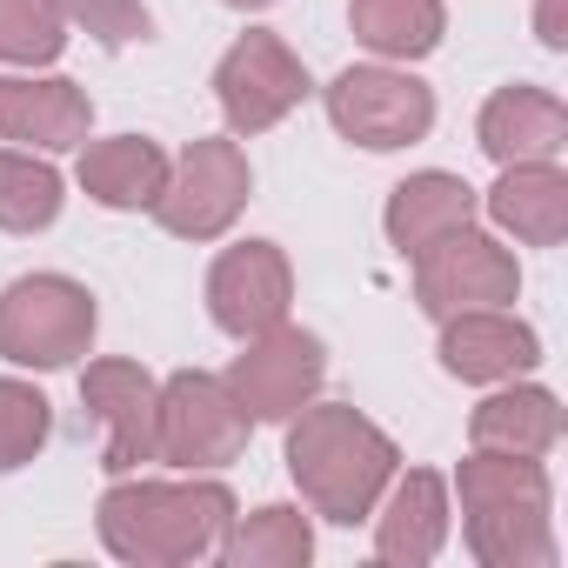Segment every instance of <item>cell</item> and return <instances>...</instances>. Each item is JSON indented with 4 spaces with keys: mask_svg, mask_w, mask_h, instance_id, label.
<instances>
[{
    "mask_svg": "<svg viewBox=\"0 0 568 568\" xmlns=\"http://www.w3.org/2000/svg\"><path fill=\"white\" fill-rule=\"evenodd\" d=\"M227 395L247 408V422H288V415H302L315 395H322V382H328V355H322V342L308 335V328H267V335H254V342H241V355L227 362Z\"/></svg>",
    "mask_w": 568,
    "mask_h": 568,
    "instance_id": "obj_10",
    "label": "cell"
},
{
    "mask_svg": "<svg viewBox=\"0 0 568 568\" xmlns=\"http://www.w3.org/2000/svg\"><path fill=\"white\" fill-rule=\"evenodd\" d=\"M475 207H481V194H475L462 174H442V168H428V174H408V181L388 194V214H382V227H388V247L415 261L428 241H442V234L468 227V221H475Z\"/></svg>",
    "mask_w": 568,
    "mask_h": 568,
    "instance_id": "obj_18",
    "label": "cell"
},
{
    "mask_svg": "<svg viewBox=\"0 0 568 568\" xmlns=\"http://www.w3.org/2000/svg\"><path fill=\"white\" fill-rule=\"evenodd\" d=\"M288 475L302 488V501L322 515V521H368L382 488L395 481L402 468V448L388 428H375L362 408L348 402H322V408H302L288 415Z\"/></svg>",
    "mask_w": 568,
    "mask_h": 568,
    "instance_id": "obj_1",
    "label": "cell"
},
{
    "mask_svg": "<svg viewBox=\"0 0 568 568\" xmlns=\"http://www.w3.org/2000/svg\"><path fill=\"white\" fill-rule=\"evenodd\" d=\"M68 48V21L48 0H0V61L14 68H48Z\"/></svg>",
    "mask_w": 568,
    "mask_h": 568,
    "instance_id": "obj_24",
    "label": "cell"
},
{
    "mask_svg": "<svg viewBox=\"0 0 568 568\" xmlns=\"http://www.w3.org/2000/svg\"><path fill=\"white\" fill-rule=\"evenodd\" d=\"M308 94H315V81H308L302 54L281 41V34H267V28L241 34V41L221 54V68H214L221 121H227V134H241V141H247V134H267L274 121H288Z\"/></svg>",
    "mask_w": 568,
    "mask_h": 568,
    "instance_id": "obj_5",
    "label": "cell"
},
{
    "mask_svg": "<svg viewBox=\"0 0 568 568\" xmlns=\"http://www.w3.org/2000/svg\"><path fill=\"white\" fill-rule=\"evenodd\" d=\"M48 8H54L68 28L94 34L101 48H134V41L154 34V21H148L141 0H48Z\"/></svg>",
    "mask_w": 568,
    "mask_h": 568,
    "instance_id": "obj_26",
    "label": "cell"
},
{
    "mask_svg": "<svg viewBox=\"0 0 568 568\" xmlns=\"http://www.w3.org/2000/svg\"><path fill=\"white\" fill-rule=\"evenodd\" d=\"M81 402L108 428V448H101L108 475H134L141 462H161V382L141 362H121V355L114 362H88Z\"/></svg>",
    "mask_w": 568,
    "mask_h": 568,
    "instance_id": "obj_12",
    "label": "cell"
},
{
    "mask_svg": "<svg viewBox=\"0 0 568 568\" xmlns=\"http://www.w3.org/2000/svg\"><path fill=\"white\" fill-rule=\"evenodd\" d=\"M468 442L475 448H501V455H548L561 442V402L548 388H495L475 415H468Z\"/></svg>",
    "mask_w": 568,
    "mask_h": 568,
    "instance_id": "obj_20",
    "label": "cell"
},
{
    "mask_svg": "<svg viewBox=\"0 0 568 568\" xmlns=\"http://www.w3.org/2000/svg\"><path fill=\"white\" fill-rule=\"evenodd\" d=\"M388 508L375 515V555L395 568H428L448 548V481L435 468H408L402 481L382 488Z\"/></svg>",
    "mask_w": 568,
    "mask_h": 568,
    "instance_id": "obj_16",
    "label": "cell"
},
{
    "mask_svg": "<svg viewBox=\"0 0 568 568\" xmlns=\"http://www.w3.org/2000/svg\"><path fill=\"white\" fill-rule=\"evenodd\" d=\"M442 368L455 382H515L541 362V342L528 322L501 315V308H468V315H448L442 322Z\"/></svg>",
    "mask_w": 568,
    "mask_h": 568,
    "instance_id": "obj_15",
    "label": "cell"
},
{
    "mask_svg": "<svg viewBox=\"0 0 568 568\" xmlns=\"http://www.w3.org/2000/svg\"><path fill=\"white\" fill-rule=\"evenodd\" d=\"M515 295H521L515 254L495 234H481L475 221L415 254V302H422L428 322H448V315H468V308H501Z\"/></svg>",
    "mask_w": 568,
    "mask_h": 568,
    "instance_id": "obj_6",
    "label": "cell"
},
{
    "mask_svg": "<svg viewBox=\"0 0 568 568\" xmlns=\"http://www.w3.org/2000/svg\"><path fill=\"white\" fill-rule=\"evenodd\" d=\"M455 488H462V535L481 568H555V535H548L555 488L535 455L475 448Z\"/></svg>",
    "mask_w": 568,
    "mask_h": 568,
    "instance_id": "obj_3",
    "label": "cell"
},
{
    "mask_svg": "<svg viewBox=\"0 0 568 568\" xmlns=\"http://www.w3.org/2000/svg\"><path fill=\"white\" fill-rule=\"evenodd\" d=\"M101 548L134 568L214 561L234 528V495L221 481H114L94 508Z\"/></svg>",
    "mask_w": 568,
    "mask_h": 568,
    "instance_id": "obj_2",
    "label": "cell"
},
{
    "mask_svg": "<svg viewBox=\"0 0 568 568\" xmlns=\"http://www.w3.org/2000/svg\"><path fill=\"white\" fill-rule=\"evenodd\" d=\"M348 28L382 61H428L448 34V8L442 0H355Z\"/></svg>",
    "mask_w": 568,
    "mask_h": 568,
    "instance_id": "obj_21",
    "label": "cell"
},
{
    "mask_svg": "<svg viewBox=\"0 0 568 568\" xmlns=\"http://www.w3.org/2000/svg\"><path fill=\"white\" fill-rule=\"evenodd\" d=\"M308 555H315V528H308V515L288 508V501L254 508V515L234 521L227 541H221V561H234V568H302Z\"/></svg>",
    "mask_w": 568,
    "mask_h": 568,
    "instance_id": "obj_22",
    "label": "cell"
},
{
    "mask_svg": "<svg viewBox=\"0 0 568 568\" xmlns=\"http://www.w3.org/2000/svg\"><path fill=\"white\" fill-rule=\"evenodd\" d=\"M247 187H254V174H247V154L234 141H221V134L187 141L181 161H168V187L154 201V221L181 241H214L247 207Z\"/></svg>",
    "mask_w": 568,
    "mask_h": 568,
    "instance_id": "obj_9",
    "label": "cell"
},
{
    "mask_svg": "<svg viewBox=\"0 0 568 568\" xmlns=\"http://www.w3.org/2000/svg\"><path fill=\"white\" fill-rule=\"evenodd\" d=\"M475 141H481V154H488L495 168H508V161H555V154L568 148V108H561L548 88H528V81L495 88V94L481 101Z\"/></svg>",
    "mask_w": 568,
    "mask_h": 568,
    "instance_id": "obj_14",
    "label": "cell"
},
{
    "mask_svg": "<svg viewBox=\"0 0 568 568\" xmlns=\"http://www.w3.org/2000/svg\"><path fill=\"white\" fill-rule=\"evenodd\" d=\"M94 328L101 308L68 274H21L14 288H0V362L14 368H68L94 348Z\"/></svg>",
    "mask_w": 568,
    "mask_h": 568,
    "instance_id": "obj_4",
    "label": "cell"
},
{
    "mask_svg": "<svg viewBox=\"0 0 568 568\" xmlns=\"http://www.w3.org/2000/svg\"><path fill=\"white\" fill-rule=\"evenodd\" d=\"M94 128V101L81 81H34V74H0V141H21L34 154H68Z\"/></svg>",
    "mask_w": 568,
    "mask_h": 568,
    "instance_id": "obj_13",
    "label": "cell"
},
{
    "mask_svg": "<svg viewBox=\"0 0 568 568\" xmlns=\"http://www.w3.org/2000/svg\"><path fill=\"white\" fill-rule=\"evenodd\" d=\"M488 221L528 247H555L568 234V174L555 161H508L501 181L481 194Z\"/></svg>",
    "mask_w": 568,
    "mask_h": 568,
    "instance_id": "obj_17",
    "label": "cell"
},
{
    "mask_svg": "<svg viewBox=\"0 0 568 568\" xmlns=\"http://www.w3.org/2000/svg\"><path fill=\"white\" fill-rule=\"evenodd\" d=\"M81 187H88V201H101L114 214H141L168 187V154L148 134H114L94 148L81 141Z\"/></svg>",
    "mask_w": 568,
    "mask_h": 568,
    "instance_id": "obj_19",
    "label": "cell"
},
{
    "mask_svg": "<svg viewBox=\"0 0 568 568\" xmlns=\"http://www.w3.org/2000/svg\"><path fill=\"white\" fill-rule=\"evenodd\" d=\"M247 435H254V422L227 395L221 375L181 368V375L161 382V462L168 468H187V475L227 468V462H241Z\"/></svg>",
    "mask_w": 568,
    "mask_h": 568,
    "instance_id": "obj_7",
    "label": "cell"
},
{
    "mask_svg": "<svg viewBox=\"0 0 568 568\" xmlns=\"http://www.w3.org/2000/svg\"><path fill=\"white\" fill-rule=\"evenodd\" d=\"M61 174L28 154V148H0V227L8 234H41L61 221Z\"/></svg>",
    "mask_w": 568,
    "mask_h": 568,
    "instance_id": "obj_23",
    "label": "cell"
},
{
    "mask_svg": "<svg viewBox=\"0 0 568 568\" xmlns=\"http://www.w3.org/2000/svg\"><path fill=\"white\" fill-rule=\"evenodd\" d=\"M535 41H541L548 54L568 48V0H535Z\"/></svg>",
    "mask_w": 568,
    "mask_h": 568,
    "instance_id": "obj_27",
    "label": "cell"
},
{
    "mask_svg": "<svg viewBox=\"0 0 568 568\" xmlns=\"http://www.w3.org/2000/svg\"><path fill=\"white\" fill-rule=\"evenodd\" d=\"M288 302H295V267L274 241H234L214 254L207 267V315L221 335L234 342H254L267 328L288 322Z\"/></svg>",
    "mask_w": 568,
    "mask_h": 568,
    "instance_id": "obj_11",
    "label": "cell"
},
{
    "mask_svg": "<svg viewBox=\"0 0 568 568\" xmlns=\"http://www.w3.org/2000/svg\"><path fill=\"white\" fill-rule=\"evenodd\" d=\"M328 121L342 141H355L368 154H395V148L428 141L435 94L402 68H342L328 81Z\"/></svg>",
    "mask_w": 568,
    "mask_h": 568,
    "instance_id": "obj_8",
    "label": "cell"
},
{
    "mask_svg": "<svg viewBox=\"0 0 568 568\" xmlns=\"http://www.w3.org/2000/svg\"><path fill=\"white\" fill-rule=\"evenodd\" d=\"M227 8H274V0H227Z\"/></svg>",
    "mask_w": 568,
    "mask_h": 568,
    "instance_id": "obj_28",
    "label": "cell"
},
{
    "mask_svg": "<svg viewBox=\"0 0 568 568\" xmlns=\"http://www.w3.org/2000/svg\"><path fill=\"white\" fill-rule=\"evenodd\" d=\"M48 428H54V408L41 388L28 382H0V475L28 468L41 448H48Z\"/></svg>",
    "mask_w": 568,
    "mask_h": 568,
    "instance_id": "obj_25",
    "label": "cell"
}]
</instances>
